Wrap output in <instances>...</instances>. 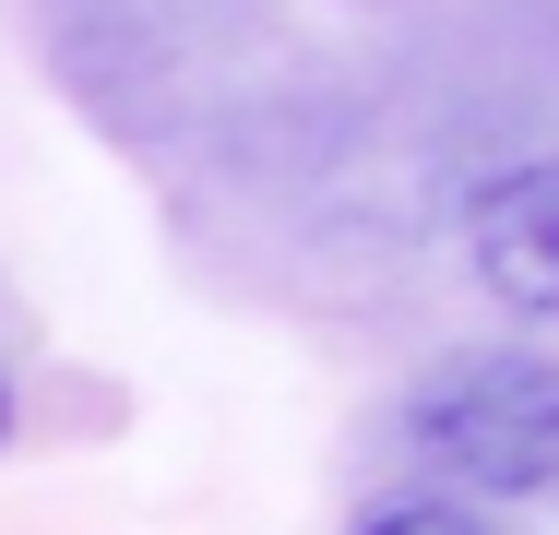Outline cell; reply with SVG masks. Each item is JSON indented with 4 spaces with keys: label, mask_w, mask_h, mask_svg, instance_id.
Wrapping results in <instances>:
<instances>
[{
    "label": "cell",
    "mask_w": 559,
    "mask_h": 535,
    "mask_svg": "<svg viewBox=\"0 0 559 535\" xmlns=\"http://www.w3.org/2000/svg\"><path fill=\"white\" fill-rule=\"evenodd\" d=\"M417 452L452 476V500H536L559 512V357L524 345H452L441 369L405 393Z\"/></svg>",
    "instance_id": "obj_1"
},
{
    "label": "cell",
    "mask_w": 559,
    "mask_h": 535,
    "mask_svg": "<svg viewBox=\"0 0 559 535\" xmlns=\"http://www.w3.org/2000/svg\"><path fill=\"white\" fill-rule=\"evenodd\" d=\"M464 250H476V286L524 321H559V155L500 167L476 214H464Z\"/></svg>",
    "instance_id": "obj_2"
},
{
    "label": "cell",
    "mask_w": 559,
    "mask_h": 535,
    "mask_svg": "<svg viewBox=\"0 0 559 535\" xmlns=\"http://www.w3.org/2000/svg\"><path fill=\"white\" fill-rule=\"evenodd\" d=\"M357 535H500L476 500H452V488H381L369 512H357Z\"/></svg>",
    "instance_id": "obj_3"
},
{
    "label": "cell",
    "mask_w": 559,
    "mask_h": 535,
    "mask_svg": "<svg viewBox=\"0 0 559 535\" xmlns=\"http://www.w3.org/2000/svg\"><path fill=\"white\" fill-rule=\"evenodd\" d=\"M0 440H12V369H0Z\"/></svg>",
    "instance_id": "obj_4"
}]
</instances>
